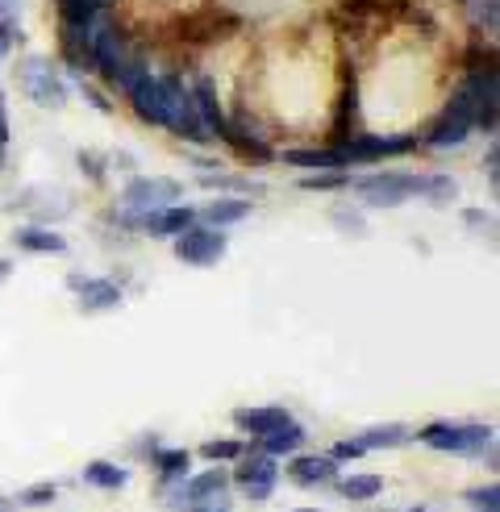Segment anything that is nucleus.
<instances>
[{
  "mask_svg": "<svg viewBox=\"0 0 500 512\" xmlns=\"http://www.w3.org/2000/svg\"><path fill=\"white\" fill-rule=\"evenodd\" d=\"M180 200V184L163 175H150V179H130L121 192V225H142L146 213H159L167 204Z\"/></svg>",
  "mask_w": 500,
  "mask_h": 512,
  "instance_id": "nucleus-1",
  "label": "nucleus"
},
{
  "mask_svg": "<svg viewBox=\"0 0 500 512\" xmlns=\"http://www.w3.org/2000/svg\"><path fill=\"white\" fill-rule=\"evenodd\" d=\"M421 184H425V175H409V171H380V175L350 179V188H355L371 209H396V204L421 196Z\"/></svg>",
  "mask_w": 500,
  "mask_h": 512,
  "instance_id": "nucleus-2",
  "label": "nucleus"
},
{
  "mask_svg": "<svg viewBox=\"0 0 500 512\" xmlns=\"http://www.w3.org/2000/svg\"><path fill=\"white\" fill-rule=\"evenodd\" d=\"M417 438L430 450H446V454H484L492 446V429L488 425H450V421H434L425 425Z\"/></svg>",
  "mask_w": 500,
  "mask_h": 512,
  "instance_id": "nucleus-3",
  "label": "nucleus"
},
{
  "mask_svg": "<svg viewBox=\"0 0 500 512\" xmlns=\"http://www.w3.org/2000/svg\"><path fill=\"white\" fill-rule=\"evenodd\" d=\"M167 130H175L188 142H209V130L205 121L196 113V100H192V88H184L180 75H167Z\"/></svg>",
  "mask_w": 500,
  "mask_h": 512,
  "instance_id": "nucleus-4",
  "label": "nucleus"
},
{
  "mask_svg": "<svg viewBox=\"0 0 500 512\" xmlns=\"http://www.w3.org/2000/svg\"><path fill=\"white\" fill-rule=\"evenodd\" d=\"M171 250H175V259L188 263V267H209L225 254V234L213 229V225H196L192 221L184 234L171 238Z\"/></svg>",
  "mask_w": 500,
  "mask_h": 512,
  "instance_id": "nucleus-5",
  "label": "nucleus"
},
{
  "mask_svg": "<svg viewBox=\"0 0 500 512\" xmlns=\"http://www.w3.org/2000/svg\"><path fill=\"white\" fill-rule=\"evenodd\" d=\"M421 138L405 134V138H388V134H350L346 142H338V150L346 155V163H371V159H396L417 150Z\"/></svg>",
  "mask_w": 500,
  "mask_h": 512,
  "instance_id": "nucleus-6",
  "label": "nucleus"
},
{
  "mask_svg": "<svg viewBox=\"0 0 500 512\" xmlns=\"http://www.w3.org/2000/svg\"><path fill=\"white\" fill-rule=\"evenodd\" d=\"M471 92H475V130L496 134V109H500V80H496V63L492 67H475L467 71Z\"/></svg>",
  "mask_w": 500,
  "mask_h": 512,
  "instance_id": "nucleus-7",
  "label": "nucleus"
},
{
  "mask_svg": "<svg viewBox=\"0 0 500 512\" xmlns=\"http://www.w3.org/2000/svg\"><path fill=\"white\" fill-rule=\"evenodd\" d=\"M21 88L30 92V100H34V105H42V109H59L63 100H67V92H63V84H59V75L50 71V63H42V59H30V63H25V71H21Z\"/></svg>",
  "mask_w": 500,
  "mask_h": 512,
  "instance_id": "nucleus-8",
  "label": "nucleus"
},
{
  "mask_svg": "<svg viewBox=\"0 0 500 512\" xmlns=\"http://www.w3.org/2000/svg\"><path fill=\"white\" fill-rule=\"evenodd\" d=\"M242 488H246V496L255 500V504H263L271 492H275V483H280V467H275V458L271 454H250L246 463L238 467V475H234Z\"/></svg>",
  "mask_w": 500,
  "mask_h": 512,
  "instance_id": "nucleus-9",
  "label": "nucleus"
},
{
  "mask_svg": "<svg viewBox=\"0 0 500 512\" xmlns=\"http://www.w3.org/2000/svg\"><path fill=\"white\" fill-rule=\"evenodd\" d=\"M134 100V113L150 125H163L167 121V75H146V80L130 92Z\"/></svg>",
  "mask_w": 500,
  "mask_h": 512,
  "instance_id": "nucleus-10",
  "label": "nucleus"
},
{
  "mask_svg": "<svg viewBox=\"0 0 500 512\" xmlns=\"http://www.w3.org/2000/svg\"><path fill=\"white\" fill-rule=\"evenodd\" d=\"M67 284L80 292V309L84 313H105V309H117L121 304V288L113 279H84V275H71Z\"/></svg>",
  "mask_w": 500,
  "mask_h": 512,
  "instance_id": "nucleus-11",
  "label": "nucleus"
},
{
  "mask_svg": "<svg viewBox=\"0 0 500 512\" xmlns=\"http://www.w3.org/2000/svg\"><path fill=\"white\" fill-rule=\"evenodd\" d=\"M192 100H196V113H200V121H205L209 138H221V142L230 138V117H225V109H221V100H217L213 80H196Z\"/></svg>",
  "mask_w": 500,
  "mask_h": 512,
  "instance_id": "nucleus-12",
  "label": "nucleus"
},
{
  "mask_svg": "<svg viewBox=\"0 0 500 512\" xmlns=\"http://www.w3.org/2000/svg\"><path fill=\"white\" fill-rule=\"evenodd\" d=\"M288 475L296 488H317V483H330L338 475V467H334V458H325V454H296Z\"/></svg>",
  "mask_w": 500,
  "mask_h": 512,
  "instance_id": "nucleus-13",
  "label": "nucleus"
},
{
  "mask_svg": "<svg viewBox=\"0 0 500 512\" xmlns=\"http://www.w3.org/2000/svg\"><path fill=\"white\" fill-rule=\"evenodd\" d=\"M192 221H196L192 209H184V204H167V209H159V213H146L142 229L150 238H175V234H184Z\"/></svg>",
  "mask_w": 500,
  "mask_h": 512,
  "instance_id": "nucleus-14",
  "label": "nucleus"
},
{
  "mask_svg": "<svg viewBox=\"0 0 500 512\" xmlns=\"http://www.w3.org/2000/svg\"><path fill=\"white\" fill-rule=\"evenodd\" d=\"M225 488H230V475H225L221 467H209L205 475H196V479H188V483H184L180 500H188L192 508H200V504L221 500V496H225Z\"/></svg>",
  "mask_w": 500,
  "mask_h": 512,
  "instance_id": "nucleus-15",
  "label": "nucleus"
},
{
  "mask_svg": "<svg viewBox=\"0 0 500 512\" xmlns=\"http://www.w3.org/2000/svg\"><path fill=\"white\" fill-rule=\"evenodd\" d=\"M284 421H292V417H288V408H280V404L238 408V413H234V425H238L242 433H255V438H263V433H271L275 425H284Z\"/></svg>",
  "mask_w": 500,
  "mask_h": 512,
  "instance_id": "nucleus-16",
  "label": "nucleus"
},
{
  "mask_svg": "<svg viewBox=\"0 0 500 512\" xmlns=\"http://www.w3.org/2000/svg\"><path fill=\"white\" fill-rule=\"evenodd\" d=\"M288 167H305V171H342L346 155L338 146H317V150H284Z\"/></svg>",
  "mask_w": 500,
  "mask_h": 512,
  "instance_id": "nucleus-17",
  "label": "nucleus"
},
{
  "mask_svg": "<svg viewBox=\"0 0 500 512\" xmlns=\"http://www.w3.org/2000/svg\"><path fill=\"white\" fill-rule=\"evenodd\" d=\"M263 454L271 458H284V454H296L300 446H305V429H300L296 421H284V425H275L271 433H263Z\"/></svg>",
  "mask_w": 500,
  "mask_h": 512,
  "instance_id": "nucleus-18",
  "label": "nucleus"
},
{
  "mask_svg": "<svg viewBox=\"0 0 500 512\" xmlns=\"http://www.w3.org/2000/svg\"><path fill=\"white\" fill-rule=\"evenodd\" d=\"M250 217V200H238V196H221V200H209L205 204V221L213 229H225V225H238Z\"/></svg>",
  "mask_w": 500,
  "mask_h": 512,
  "instance_id": "nucleus-19",
  "label": "nucleus"
},
{
  "mask_svg": "<svg viewBox=\"0 0 500 512\" xmlns=\"http://www.w3.org/2000/svg\"><path fill=\"white\" fill-rule=\"evenodd\" d=\"M13 242H17L21 250H30V254H63V250H67V238H63V234H50V229H38V225L17 229Z\"/></svg>",
  "mask_w": 500,
  "mask_h": 512,
  "instance_id": "nucleus-20",
  "label": "nucleus"
},
{
  "mask_svg": "<svg viewBox=\"0 0 500 512\" xmlns=\"http://www.w3.org/2000/svg\"><path fill=\"white\" fill-rule=\"evenodd\" d=\"M355 117H359V84H355V75H350L346 92L338 100V117H334V146L350 138V130H355Z\"/></svg>",
  "mask_w": 500,
  "mask_h": 512,
  "instance_id": "nucleus-21",
  "label": "nucleus"
},
{
  "mask_svg": "<svg viewBox=\"0 0 500 512\" xmlns=\"http://www.w3.org/2000/svg\"><path fill=\"white\" fill-rule=\"evenodd\" d=\"M471 138V125H463V121H450V117H442L430 134L421 138V146H434V150H450V146H463Z\"/></svg>",
  "mask_w": 500,
  "mask_h": 512,
  "instance_id": "nucleus-22",
  "label": "nucleus"
},
{
  "mask_svg": "<svg viewBox=\"0 0 500 512\" xmlns=\"http://www.w3.org/2000/svg\"><path fill=\"white\" fill-rule=\"evenodd\" d=\"M84 483L88 488H100V492H117L130 483V471L117 467V463H92V467H84Z\"/></svg>",
  "mask_w": 500,
  "mask_h": 512,
  "instance_id": "nucleus-23",
  "label": "nucleus"
},
{
  "mask_svg": "<svg viewBox=\"0 0 500 512\" xmlns=\"http://www.w3.org/2000/svg\"><path fill=\"white\" fill-rule=\"evenodd\" d=\"M413 438V429L409 425H375L363 433V450H392V446H405Z\"/></svg>",
  "mask_w": 500,
  "mask_h": 512,
  "instance_id": "nucleus-24",
  "label": "nucleus"
},
{
  "mask_svg": "<svg viewBox=\"0 0 500 512\" xmlns=\"http://www.w3.org/2000/svg\"><path fill=\"white\" fill-rule=\"evenodd\" d=\"M346 500H375L384 492V479L380 475H350V479H342V488H338Z\"/></svg>",
  "mask_w": 500,
  "mask_h": 512,
  "instance_id": "nucleus-25",
  "label": "nucleus"
},
{
  "mask_svg": "<svg viewBox=\"0 0 500 512\" xmlns=\"http://www.w3.org/2000/svg\"><path fill=\"white\" fill-rule=\"evenodd\" d=\"M59 21H92L96 13L109 9V0H55Z\"/></svg>",
  "mask_w": 500,
  "mask_h": 512,
  "instance_id": "nucleus-26",
  "label": "nucleus"
},
{
  "mask_svg": "<svg viewBox=\"0 0 500 512\" xmlns=\"http://www.w3.org/2000/svg\"><path fill=\"white\" fill-rule=\"evenodd\" d=\"M188 450H159L155 446V467H159V475L171 483V479H188Z\"/></svg>",
  "mask_w": 500,
  "mask_h": 512,
  "instance_id": "nucleus-27",
  "label": "nucleus"
},
{
  "mask_svg": "<svg viewBox=\"0 0 500 512\" xmlns=\"http://www.w3.org/2000/svg\"><path fill=\"white\" fill-rule=\"evenodd\" d=\"M421 196L430 200V204H438V209H442V204H450V200L459 196V184H455V179H450V175H425V184H421Z\"/></svg>",
  "mask_w": 500,
  "mask_h": 512,
  "instance_id": "nucleus-28",
  "label": "nucleus"
},
{
  "mask_svg": "<svg viewBox=\"0 0 500 512\" xmlns=\"http://www.w3.org/2000/svg\"><path fill=\"white\" fill-rule=\"evenodd\" d=\"M305 192H338V188H350V175L346 171H309L300 179Z\"/></svg>",
  "mask_w": 500,
  "mask_h": 512,
  "instance_id": "nucleus-29",
  "label": "nucleus"
},
{
  "mask_svg": "<svg viewBox=\"0 0 500 512\" xmlns=\"http://www.w3.org/2000/svg\"><path fill=\"white\" fill-rule=\"evenodd\" d=\"M467 504L475 512H500V488H496V483H488V488H471L467 492Z\"/></svg>",
  "mask_w": 500,
  "mask_h": 512,
  "instance_id": "nucleus-30",
  "label": "nucleus"
},
{
  "mask_svg": "<svg viewBox=\"0 0 500 512\" xmlns=\"http://www.w3.org/2000/svg\"><path fill=\"white\" fill-rule=\"evenodd\" d=\"M55 496H59L55 483H34V488H25V492L17 496V504H25V508H46Z\"/></svg>",
  "mask_w": 500,
  "mask_h": 512,
  "instance_id": "nucleus-31",
  "label": "nucleus"
},
{
  "mask_svg": "<svg viewBox=\"0 0 500 512\" xmlns=\"http://www.w3.org/2000/svg\"><path fill=\"white\" fill-rule=\"evenodd\" d=\"M200 454H205L209 463H234V458H242V442H205Z\"/></svg>",
  "mask_w": 500,
  "mask_h": 512,
  "instance_id": "nucleus-32",
  "label": "nucleus"
},
{
  "mask_svg": "<svg viewBox=\"0 0 500 512\" xmlns=\"http://www.w3.org/2000/svg\"><path fill=\"white\" fill-rule=\"evenodd\" d=\"M471 5V17L480 25L484 34H496V0H467Z\"/></svg>",
  "mask_w": 500,
  "mask_h": 512,
  "instance_id": "nucleus-33",
  "label": "nucleus"
},
{
  "mask_svg": "<svg viewBox=\"0 0 500 512\" xmlns=\"http://www.w3.org/2000/svg\"><path fill=\"white\" fill-rule=\"evenodd\" d=\"M200 184H205V188H230V192H259V184L238 179V175H200Z\"/></svg>",
  "mask_w": 500,
  "mask_h": 512,
  "instance_id": "nucleus-34",
  "label": "nucleus"
},
{
  "mask_svg": "<svg viewBox=\"0 0 500 512\" xmlns=\"http://www.w3.org/2000/svg\"><path fill=\"white\" fill-rule=\"evenodd\" d=\"M367 450H363V442L355 438V442H338L334 450H330V458H334V463H350V458H363Z\"/></svg>",
  "mask_w": 500,
  "mask_h": 512,
  "instance_id": "nucleus-35",
  "label": "nucleus"
},
{
  "mask_svg": "<svg viewBox=\"0 0 500 512\" xmlns=\"http://www.w3.org/2000/svg\"><path fill=\"white\" fill-rule=\"evenodd\" d=\"M100 163H105V159L92 155V150H84V155H80V167H88L92 179H105V167H100Z\"/></svg>",
  "mask_w": 500,
  "mask_h": 512,
  "instance_id": "nucleus-36",
  "label": "nucleus"
},
{
  "mask_svg": "<svg viewBox=\"0 0 500 512\" xmlns=\"http://www.w3.org/2000/svg\"><path fill=\"white\" fill-rule=\"evenodd\" d=\"M463 221H467L471 229H488V234L496 229V225H492V217H488V213H480V209H467V213H463Z\"/></svg>",
  "mask_w": 500,
  "mask_h": 512,
  "instance_id": "nucleus-37",
  "label": "nucleus"
},
{
  "mask_svg": "<svg viewBox=\"0 0 500 512\" xmlns=\"http://www.w3.org/2000/svg\"><path fill=\"white\" fill-rule=\"evenodd\" d=\"M88 100H92V105H96L100 113H113V105H109V100H105V96H100V92H92V88H88Z\"/></svg>",
  "mask_w": 500,
  "mask_h": 512,
  "instance_id": "nucleus-38",
  "label": "nucleus"
},
{
  "mask_svg": "<svg viewBox=\"0 0 500 512\" xmlns=\"http://www.w3.org/2000/svg\"><path fill=\"white\" fill-rule=\"evenodd\" d=\"M334 221H338V225H346V229H355V234L363 229V221H359V217H346V213H334Z\"/></svg>",
  "mask_w": 500,
  "mask_h": 512,
  "instance_id": "nucleus-39",
  "label": "nucleus"
},
{
  "mask_svg": "<svg viewBox=\"0 0 500 512\" xmlns=\"http://www.w3.org/2000/svg\"><path fill=\"white\" fill-rule=\"evenodd\" d=\"M9 142V117H5V109H0V146Z\"/></svg>",
  "mask_w": 500,
  "mask_h": 512,
  "instance_id": "nucleus-40",
  "label": "nucleus"
},
{
  "mask_svg": "<svg viewBox=\"0 0 500 512\" xmlns=\"http://www.w3.org/2000/svg\"><path fill=\"white\" fill-rule=\"evenodd\" d=\"M488 179H492V184H496V146L488 150Z\"/></svg>",
  "mask_w": 500,
  "mask_h": 512,
  "instance_id": "nucleus-41",
  "label": "nucleus"
},
{
  "mask_svg": "<svg viewBox=\"0 0 500 512\" xmlns=\"http://www.w3.org/2000/svg\"><path fill=\"white\" fill-rule=\"evenodd\" d=\"M9 275H13V263H9V259H0V284H5Z\"/></svg>",
  "mask_w": 500,
  "mask_h": 512,
  "instance_id": "nucleus-42",
  "label": "nucleus"
},
{
  "mask_svg": "<svg viewBox=\"0 0 500 512\" xmlns=\"http://www.w3.org/2000/svg\"><path fill=\"white\" fill-rule=\"evenodd\" d=\"M200 512H230V504H200Z\"/></svg>",
  "mask_w": 500,
  "mask_h": 512,
  "instance_id": "nucleus-43",
  "label": "nucleus"
},
{
  "mask_svg": "<svg viewBox=\"0 0 500 512\" xmlns=\"http://www.w3.org/2000/svg\"><path fill=\"white\" fill-rule=\"evenodd\" d=\"M0 512H9V504H5V500H0Z\"/></svg>",
  "mask_w": 500,
  "mask_h": 512,
  "instance_id": "nucleus-44",
  "label": "nucleus"
},
{
  "mask_svg": "<svg viewBox=\"0 0 500 512\" xmlns=\"http://www.w3.org/2000/svg\"><path fill=\"white\" fill-rule=\"evenodd\" d=\"M296 512H317V508H296Z\"/></svg>",
  "mask_w": 500,
  "mask_h": 512,
  "instance_id": "nucleus-45",
  "label": "nucleus"
},
{
  "mask_svg": "<svg viewBox=\"0 0 500 512\" xmlns=\"http://www.w3.org/2000/svg\"><path fill=\"white\" fill-rule=\"evenodd\" d=\"M409 512H425V508H421V504H417V508H409Z\"/></svg>",
  "mask_w": 500,
  "mask_h": 512,
  "instance_id": "nucleus-46",
  "label": "nucleus"
},
{
  "mask_svg": "<svg viewBox=\"0 0 500 512\" xmlns=\"http://www.w3.org/2000/svg\"><path fill=\"white\" fill-rule=\"evenodd\" d=\"M0 159H5V146H0Z\"/></svg>",
  "mask_w": 500,
  "mask_h": 512,
  "instance_id": "nucleus-47",
  "label": "nucleus"
}]
</instances>
